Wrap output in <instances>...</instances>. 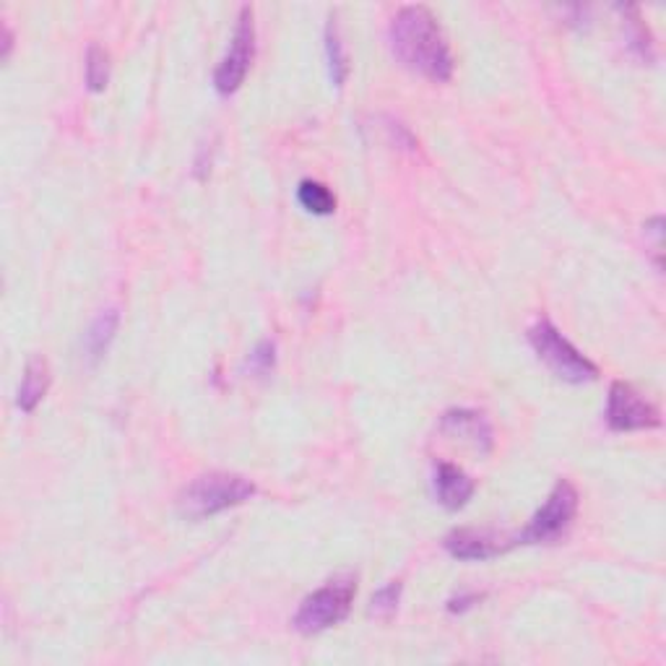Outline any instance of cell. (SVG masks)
Wrapping results in <instances>:
<instances>
[{"label":"cell","mask_w":666,"mask_h":666,"mask_svg":"<svg viewBox=\"0 0 666 666\" xmlns=\"http://www.w3.org/2000/svg\"><path fill=\"white\" fill-rule=\"evenodd\" d=\"M440 432L448 438L463 440V443L476 448L480 453H490L492 445H495V438H492V427L487 422V417H484L482 411H474V409L445 411L443 419H440Z\"/></svg>","instance_id":"cell-9"},{"label":"cell","mask_w":666,"mask_h":666,"mask_svg":"<svg viewBox=\"0 0 666 666\" xmlns=\"http://www.w3.org/2000/svg\"><path fill=\"white\" fill-rule=\"evenodd\" d=\"M107 84H110V55L94 42L86 50V86H89V92L99 94L107 89Z\"/></svg>","instance_id":"cell-16"},{"label":"cell","mask_w":666,"mask_h":666,"mask_svg":"<svg viewBox=\"0 0 666 666\" xmlns=\"http://www.w3.org/2000/svg\"><path fill=\"white\" fill-rule=\"evenodd\" d=\"M484 599V593H459V597H453L451 602H448V612H469V610H474L476 604H480Z\"/></svg>","instance_id":"cell-19"},{"label":"cell","mask_w":666,"mask_h":666,"mask_svg":"<svg viewBox=\"0 0 666 666\" xmlns=\"http://www.w3.org/2000/svg\"><path fill=\"white\" fill-rule=\"evenodd\" d=\"M120 325V313L118 310H103L97 318H94L89 331L84 333V352L89 365H97L99 359L105 357L107 350H110L115 333H118Z\"/></svg>","instance_id":"cell-12"},{"label":"cell","mask_w":666,"mask_h":666,"mask_svg":"<svg viewBox=\"0 0 666 666\" xmlns=\"http://www.w3.org/2000/svg\"><path fill=\"white\" fill-rule=\"evenodd\" d=\"M325 63H329V78L336 89H342L346 76H350V57H346V47L339 32L336 17L331 13L329 24H325Z\"/></svg>","instance_id":"cell-13"},{"label":"cell","mask_w":666,"mask_h":666,"mask_svg":"<svg viewBox=\"0 0 666 666\" xmlns=\"http://www.w3.org/2000/svg\"><path fill=\"white\" fill-rule=\"evenodd\" d=\"M50 388V367L42 357H32L26 362L24 375H21V386H19V409L32 415L34 409L40 407V401L45 398Z\"/></svg>","instance_id":"cell-11"},{"label":"cell","mask_w":666,"mask_h":666,"mask_svg":"<svg viewBox=\"0 0 666 666\" xmlns=\"http://www.w3.org/2000/svg\"><path fill=\"white\" fill-rule=\"evenodd\" d=\"M443 545L455 560H492V557L508 552L518 541L495 528H455L448 534Z\"/></svg>","instance_id":"cell-8"},{"label":"cell","mask_w":666,"mask_h":666,"mask_svg":"<svg viewBox=\"0 0 666 666\" xmlns=\"http://www.w3.org/2000/svg\"><path fill=\"white\" fill-rule=\"evenodd\" d=\"M388 47L404 68L430 82L448 84L453 78L455 61L451 45L436 13L427 6H404L396 11L388 26Z\"/></svg>","instance_id":"cell-1"},{"label":"cell","mask_w":666,"mask_h":666,"mask_svg":"<svg viewBox=\"0 0 666 666\" xmlns=\"http://www.w3.org/2000/svg\"><path fill=\"white\" fill-rule=\"evenodd\" d=\"M528 344H531V350L537 352V357L545 362L549 370L565 383L581 386V383L599 378V367L586 354L578 352L547 318H541V321L528 329Z\"/></svg>","instance_id":"cell-4"},{"label":"cell","mask_w":666,"mask_h":666,"mask_svg":"<svg viewBox=\"0 0 666 666\" xmlns=\"http://www.w3.org/2000/svg\"><path fill=\"white\" fill-rule=\"evenodd\" d=\"M256 495V484L243 474H229V472H208L195 476L187 487L180 492L178 497V511L180 516L201 520L216 513H224L237 505L248 503Z\"/></svg>","instance_id":"cell-2"},{"label":"cell","mask_w":666,"mask_h":666,"mask_svg":"<svg viewBox=\"0 0 666 666\" xmlns=\"http://www.w3.org/2000/svg\"><path fill=\"white\" fill-rule=\"evenodd\" d=\"M606 425L614 432H641L656 430L662 425V411H658L648 398H643L630 383L614 380L606 398Z\"/></svg>","instance_id":"cell-7"},{"label":"cell","mask_w":666,"mask_h":666,"mask_svg":"<svg viewBox=\"0 0 666 666\" xmlns=\"http://www.w3.org/2000/svg\"><path fill=\"white\" fill-rule=\"evenodd\" d=\"M297 201L308 214L315 216H331L336 212V195L331 193L329 185L318 183V180H302L300 187H297Z\"/></svg>","instance_id":"cell-15"},{"label":"cell","mask_w":666,"mask_h":666,"mask_svg":"<svg viewBox=\"0 0 666 666\" xmlns=\"http://www.w3.org/2000/svg\"><path fill=\"white\" fill-rule=\"evenodd\" d=\"M617 11L625 13V29H627V40H630V50L641 57V61L654 63V37H651L648 26L643 24L638 6H617Z\"/></svg>","instance_id":"cell-14"},{"label":"cell","mask_w":666,"mask_h":666,"mask_svg":"<svg viewBox=\"0 0 666 666\" xmlns=\"http://www.w3.org/2000/svg\"><path fill=\"white\" fill-rule=\"evenodd\" d=\"M578 513V490L568 480H560L549 492L545 505L534 513L526 528L516 534L518 545H552L568 534Z\"/></svg>","instance_id":"cell-5"},{"label":"cell","mask_w":666,"mask_h":666,"mask_svg":"<svg viewBox=\"0 0 666 666\" xmlns=\"http://www.w3.org/2000/svg\"><path fill=\"white\" fill-rule=\"evenodd\" d=\"M432 484H436L438 503L448 511L463 508V505L472 500L474 490H476L472 476L463 472V469L455 466V463H448V461L436 463V476H432Z\"/></svg>","instance_id":"cell-10"},{"label":"cell","mask_w":666,"mask_h":666,"mask_svg":"<svg viewBox=\"0 0 666 666\" xmlns=\"http://www.w3.org/2000/svg\"><path fill=\"white\" fill-rule=\"evenodd\" d=\"M398 599H401V583L394 581V583L383 586V589L373 597L370 614H375V617L388 620L390 614L398 610Z\"/></svg>","instance_id":"cell-17"},{"label":"cell","mask_w":666,"mask_h":666,"mask_svg":"<svg viewBox=\"0 0 666 666\" xmlns=\"http://www.w3.org/2000/svg\"><path fill=\"white\" fill-rule=\"evenodd\" d=\"M253 57H256V24H253V9L243 6L240 17H237L235 34L227 47V55L222 57V63L214 71V89L222 97H229L240 89L245 76H248Z\"/></svg>","instance_id":"cell-6"},{"label":"cell","mask_w":666,"mask_h":666,"mask_svg":"<svg viewBox=\"0 0 666 666\" xmlns=\"http://www.w3.org/2000/svg\"><path fill=\"white\" fill-rule=\"evenodd\" d=\"M273 362H277V350H273L271 342H260L256 350L250 352V370L258 375H269L273 370Z\"/></svg>","instance_id":"cell-18"},{"label":"cell","mask_w":666,"mask_h":666,"mask_svg":"<svg viewBox=\"0 0 666 666\" xmlns=\"http://www.w3.org/2000/svg\"><path fill=\"white\" fill-rule=\"evenodd\" d=\"M354 597H357V578L336 576L321 589L302 599L292 625L302 635H318L325 630L342 625L350 617Z\"/></svg>","instance_id":"cell-3"}]
</instances>
